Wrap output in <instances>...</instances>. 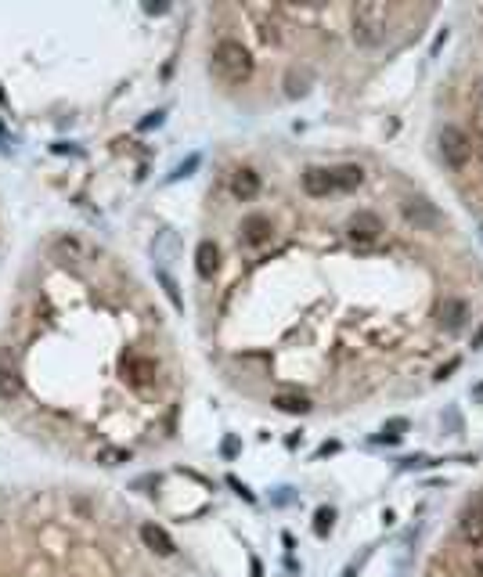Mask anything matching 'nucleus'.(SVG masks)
<instances>
[{"instance_id": "f257e3e1", "label": "nucleus", "mask_w": 483, "mask_h": 577, "mask_svg": "<svg viewBox=\"0 0 483 577\" xmlns=\"http://www.w3.org/2000/svg\"><path fill=\"white\" fill-rule=\"evenodd\" d=\"M390 11L386 4H357L354 8V40L361 47H379L390 36Z\"/></svg>"}, {"instance_id": "f03ea898", "label": "nucleus", "mask_w": 483, "mask_h": 577, "mask_svg": "<svg viewBox=\"0 0 483 577\" xmlns=\"http://www.w3.org/2000/svg\"><path fill=\"white\" fill-rule=\"evenodd\" d=\"M213 73L224 83H242L253 76V54L238 40H221L213 47Z\"/></svg>"}, {"instance_id": "7ed1b4c3", "label": "nucleus", "mask_w": 483, "mask_h": 577, "mask_svg": "<svg viewBox=\"0 0 483 577\" xmlns=\"http://www.w3.org/2000/svg\"><path fill=\"white\" fill-rule=\"evenodd\" d=\"M437 148H440L444 162L455 166V170H465L469 159H472V145H469V137L458 127H440L437 130Z\"/></svg>"}, {"instance_id": "20e7f679", "label": "nucleus", "mask_w": 483, "mask_h": 577, "mask_svg": "<svg viewBox=\"0 0 483 577\" xmlns=\"http://www.w3.org/2000/svg\"><path fill=\"white\" fill-rule=\"evenodd\" d=\"M400 213H404V220H408L415 231H440V227H444L440 209L429 202V199H422V195L404 199V202H400Z\"/></svg>"}, {"instance_id": "39448f33", "label": "nucleus", "mask_w": 483, "mask_h": 577, "mask_svg": "<svg viewBox=\"0 0 483 577\" xmlns=\"http://www.w3.org/2000/svg\"><path fill=\"white\" fill-rule=\"evenodd\" d=\"M346 231H350V239H354V242H375V239L383 235V220L375 217L371 209H357V213L350 217Z\"/></svg>"}, {"instance_id": "423d86ee", "label": "nucleus", "mask_w": 483, "mask_h": 577, "mask_svg": "<svg viewBox=\"0 0 483 577\" xmlns=\"http://www.w3.org/2000/svg\"><path fill=\"white\" fill-rule=\"evenodd\" d=\"M303 192L314 195V199H329V195H336V177H332V170H325V166H310V170H303Z\"/></svg>"}, {"instance_id": "0eeeda50", "label": "nucleus", "mask_w": 483, "mask_h": 577, "mask_svg": "<svg viewBox=\"0 0 483 577\" xmlns=\"http://www.w3.org/2000/svg\"><path fill=\"white\" fill-rule=\"evenodd\" d=\"M271 217H263V213H249L242 220V242L245 246H263L267 239H271Z\"/></svg>"}, {"instance_id": "6e6552de", "label": "nucleus", "mask_w": 483, "mask_h": 577, "mask_svg": "<svg viewBox=\"0 0 483 577\" xmlns=\"http://www.w3.org/2000/svg\"><path fill=\"white\" fill-rule=\"evenodd\" d=\"M195 267H198L202 278H213V274H217V267H221V249H217V242H209V239L198 242V249H195Z\"/></svg>"}, {"instance_id": "1a4fd4ad", "label": "nucleus", "mask_w": 483, "mask_h": 577, "mask_svg": "<svg viewBox=\"0 0 483 577\" xmlns=\"http://www.w3.org/2000/svg\"><path fill=\"white\" fill-rule=\"evenodd\" d=\"M141 541H144L152 552H159V556H174V552H177L174 538H170L163 527H155V524H144V527H141Z\"/></svg>"}, {"instance_id": "9d476101", "label": "nucleus", "mask_w": 483, "mask_h": 577, "mask_svg": "<svg viewBox=\"0 0 483 577\" xmlns=\"http://www.w3.org/2000/svg\"><path fill=\"white\" fill-rule=\"evenodd\" d=\"M256 192H260V173L256 170H238L235 177H231V195L235 199H242V202H249V199H256Z\"/></svg>"}, {"instance_id": "9b49d317", "label": "nucleus", "mask_w": 483, "mask_h": 577, "mask_svg": "<svg viewBox=\"0 0 483 577\" xmlns=\"http://www.w3.org/2000/svg\"><path fill=\"white\" fill-rule=\"evenodd\" d=\"M127 375H130V383L134 386H152L155 383V361L152 358H141V354H134V358H127Z\"/></svg>"}, {"instance_id": "f8f14e48", "label": "nucleus", "mask_w": 483, "mask_h": 577, "mask_svg": "<svg viewBox=\"0 0 483 577\" xmlns=\"http://www.w3.org/2000/svg\"><path fill=\"white\" fill-rule=\"evenodd\" d=\"M465 318H469V307H465V300H444V307H440V325L447 328V332H458L462 325H465Z\"/></svg>"}, {"instance_id": "ddd939ff", "label": "nucleus", "mask_w": 483, "mask_h": 577, "mask_svg": "<svg viewBox=\"0 0 483 577\" xmlns=\"http://www.w3.org/2000/svg\"><path fill=\"white\" fill-rule=\"evenodd\" d=\"M275 408L285 412V415H307L310 412V400L303 393H278L275 397Z\"/></svg>"}, {"instance_id": "4468645a", "label": "nucleus", "mask_w": 483, "mask_h": 577, "mask_svg": "<svg viewBox=\"0 0 483 577\" xmlns=\"http://www.w3.org/2000/svg\"><path fill=\"white\" fill-rule=\"evenodd\" d=\"M332 177H336V192H354L364 181V170L361 166H336Z\"/></svg>"}, {"instance_id": "2eb2a0df", "label": "nucleus", "mask_w": 483, "mask_h": 577, "mask_svg": "<svg viewBox=\"0 0 483 577\" xmlns=\"http://www.w3.org/2000/svg\"><path fill=\"white\" fill-rule=\"evenodd\" d=\"M462 531L465 534H472V538H479L483 534V501L476 498L465 512H462Z\"/></svg>"}, {"instance_id": "dca6fc26", "label": "nucleus", "mask_w": 483, "mask_h": 577, "mask_svg": "<svg viewBox=\"0 0 483 577\" xmlns=\"http://www.w3.org/2000/svg\"><path fill=\"white\" fill-rule=\"evenodd\" d=\"M22 393V379L15 368H0V397H18Z\"/></svg>"}, {"instance_id": "f3484780", "label": "nucleus", "mask_w": 483, "mask_h": 577, "mask_svg": "<svg viewBox=\"0 0 483 577\" xmlns=\"http://www.w3.org/2000/svg\"><path fill=\"white\" fill-rule=\"evenodd\" d=\"M307 87H310V76H307V73L292 69V73L285 76V94H289V98H299V94H307Z\"/></svg>"}, {"instance_id": "a211bd4d", "label": "nucleus", "mask_w": 483, "mask_h": 577, "mask_svg": "<svg viewBox=\"0 0 483 577\" xmlns=\"http://www.w3.org/2000/svg\"><path fill=\"white\" fill-rule=\"evenodd\" d=\"M130 454L127 451H120V447H105V451H97V462L101 466H120V462H127Z\"/></svg>"}, {"instance_id": "6ab92c4d", "label": "nucleus", "mask_w": 483, "mask_h": 577, "mask_svg": "<svg viewBox=\"0 0 483 577\" xmlns=\"http://www.w3.org/2000/svg\"><path fill=\"white\" fill-rule=\"evenodd\" d=\"M332 519H336V512L332 509H317V519H314V531L325 538L329 531H332Z\"/></svg>"}, {"instance_id": "aec40b11", "label": "nucleus", "mask_w": 483, "mask_h": 577, "mask_svg": "<svg viewBox=\"0 0 483 577\" xmlns=\"http://www.w3.org/2000/svg\"><path fill=\"white\" fill-rule=\"evenodd\" d=\"M58 256H80V242L76 239H58Z\"/></svg>"}, {"instance_id": "412c9836", "label": "nucleus", "mask_w": 483, "mask_h": 577, "mask_svg": "<svg viewBox=\"0 0 483 577\" xmlns=\"http://www.w3.org/2000/svg\"><path fill=\"white\" fill-rule=\"evenodd\" d=\"M400 430H408V422H404V419H393V422L383 430V440H397V437H400Z\"/></svg>"}, {"instance_id": "4be33fe9", "label": "nucleus", "mask_w": 483, "mask_h": 577, "mask_svg": "<svg viewBox=\"0 0 483 577\" xmlns=\"http://www.w3.org/2000/svg\"><path fill=\"white\" fill-rule=\"evenodd\" d=\"M0 101H4V90H0Z\"/></svg>"}]
</instances>
